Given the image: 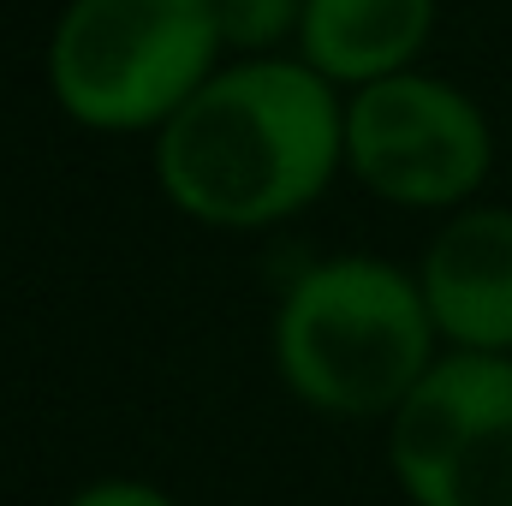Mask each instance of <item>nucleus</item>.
<instances>
[{
  "instance_id": "obj_8",
  "label": "nucleus",
  "mask_w": 512,
  "mask_h": 506,
  "mask_svg": "<svg viewBox=\"0 0 512 506\" xmlns=\"http://www.w3.org/2000/svg\"><path fill=\"white\" fill-rule=\"evenodd\" d=\"M209 6L227 54L239 60L280 54V42H298V24H304V0H209Z\"/></svg>"
},
{
  "instance_id": "obj_6",
  "label": "nucleus",
  "mask_w": 512,
  "mask_h": 506,
  "mask_svg": "<svg viewBox=\"0 0 512 506\" xmlns=\"http://www.w3.org/2000/svg\"><path fill=\"white\" fill-rule=\"evenodd\" d=\"M417 286L441 352L512 358V203L447 215L417 256Z\"/></svg>"
},
{
  "instance_id": "obj_7",
  "label": "nucleus",
  "mask_w": 512,
  "mask_h": 506,
  "mask_svg": "<svg viewBox=\"0 0 512 506\" xmlns=\"http://www.w3.org/2000/svg\"><path fill=\"white\" fill-rule=\"evenodd\" d=\"M441 0H304L298 60L322 72L340 96L417 72Z\"/></svg>"
},
{
  "instance_id": "obj_3",
  "label": "nucleus",
  "mask_w": 512,
  "mask_h": 506,
  "mask_svg": "<svg viewBox=\"0 0 512 506\" xmlns=\"http://www.w3.org/2000/svg\"><path fill=\"white\" fill-rule=\"evenodd\" d=\"M209 0H66L42 78L54 108L96 137H155L227 60Z\"/></svg>"
},
{
  "instance_id": "obj_9",
  "label": "nucleus",
  "mask_w": 512,
  "mask_h": 506,
  "mask_svg": "<svg viewBox=\"0 0 512 506\" xmlns=\"http://www.w3.org/2000/svg\"><path fill=\"white\" fill-rule=\"evenodd\" d=\"M60 506H185L173 489H161L155 477H131V471H114V477H90L78 483Z\"/></svg>"
},
{
  "instance_id": "obj_4",
  "label": "nucleus",
  "mask_w": 512,
  "mask_h": 506,
  "mask_svg": "<svg viewBox=\"0 0 512 506\" xmlns=\"http://www.w3.org/2000/svg\"><path fill=\"white\" fill-rule=\"evenodd\" d=\"M346 173L411 215H459L495 173L483 102L435 72H399L346 96Z\"/></svg>"
},
{
  "instance_id": "obj_2",
  "label": "nucleus",
  "mask_w": 512,
  "mask_h": 506,
  "mask_svg": "<svg viewBox=\"0 0 512 506\" xmlns=\"http://www.w3.org/2000/svg\"><path fill=\"white\" fill-rule=\"evenodd\" d=\"M268 358L292 405L328 423H387L435 370L441 334L429 322L417 268L340 251L304 262L280 286Z\"/></svg>"
},
{
  "instance_id": "obj_5",
  "label": "nucleus",
  "mask_w": 512,
  "mask_h": 506,
  "mask_svg": "<svg viewBox=\"0 0 512 506\" xmlns=\"http://www.w3.org/2000/svg\"><path fill=\"white\" fill-rule=\"evenodd\" d=\"M405 506H512V358L441 352L382 423Z\"/></svg>"
},
{
  "instance_id": "obj_1",
  "label": "nucleus",
  "mask_w": 512,
  "mask_h": 506,
  "mask_svg": "<svg viewBox=\"0 0 512 506\" xmlns=\"http://www.w3.org/2000/svg\"><path fill=\"white\" fill-rule=\"evenodd\" d=\"M161 197L209 233H268L346 173V96L298 54L227 60L155 131Z\"/></svg>"
}]
</instances>
